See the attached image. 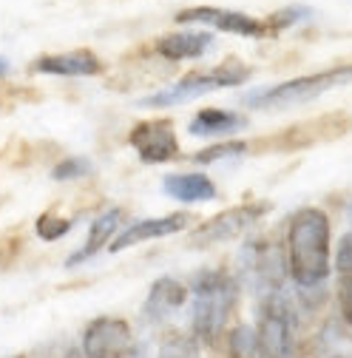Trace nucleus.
I'll return each mask as SVG.
<instances>
[{
    "instance_id": "obj_1",
    "label": "nucleus",
    "mask_w": 352,
    "mask_h": 358,
    "mask_svg": "<svg viewBox=\"0 0 352 358\" xmlns=\"http://www.w3.org/2000/svg\"><path fill=\"white\" fill-rule=\"evenodd\" d=\"M332 225L321 208H301L287 222V273L298 290H318L330 276Z\"/></svg>"
},
{
    "instance_id": "obj_2",
    "label": "nucleus",
    "mask_w": 352,
    "mask_h": 358,
    "mask_svg": "<svg viewBox=\"0 0 352 358\" xmlns=\"http://www.w3.org/2000/svg\"><path fill=\"white\" fill-rule=\"evenodd\" d=\"M191 290V336L205 347H216L239 307V282L228 271H202L196 273Z\"/></svg>"
},
{
    "instance_id": "obj_3",
    "label": "nucleus",
    "mask_w": 352,
    "mask_h": 358,
    "mask_svg": "<svg viewBox=\"0 0 352 358\" xmlns=\"http://www.w3.org/2000/svg\"><path fill=\"white\" fill-rule=\"evenodd\" d=\"M352 83V66H335L327 71H316V74H304L270 88H258V92L244 97L247 108H258V111H279V108H293L301 103H310L338 85Z\"/></svg>"
},
{
    "instance_id": "obj_4",
    "label": "nucleus",
    "mask_w": 352,
    "mask_h": 358,
    "mask_svg": "<svg viewBox=\"0 0 352 358\" xmlns=\"http://www.w3.org/2000/svg\"><path fill=\"white\" fill-rule=\"evenodd\" d=\"M250 74L253 71L244 63L228 60V63L216 66V69H207V71H191L179 83H173L170 88H162V92H156L151 97H142L137 106L140 108H170V106H179V103L205 97L210 92H219V88L242 85V83L250 80Z\"/></svg>"
},
{
    "instance_id": "obj_5",
    "label": "nucleus",
    "mask_w": 352,
    "mask_h": 358,
    "mask_svg": "<svg viewBox=\"0 0 352 358\" xmlns=\"http://www.w3.org/2000/svg\"><path fill=\"white\" fill-rule=\"evenodd\" d=\"M295 352V310L284 290L258 299L256 358H293Z\"/></svg>"
},
{
    "instance_id": "obj_6",
    "label": "nucleus",
    "mask_w": 352,
    "mask_h": 358,
    "mask_svg": "<svg viewBox=\"0 0 352 358\" xmlns=\"http://www.w3.org/2000/svg\"><path fill=\"white\" fill-rule=\"evenodd\" d=\"M270 210V202H247V205H236L228 208L222 213L210 216L207 222L191 234V248H213V245H222L230 239H239L242 234H247L256 222Z\"/></svg>"
},
{
    "instance_id": "obj_7",
    "label": "nucleus",
    "mask_w": 352,
    "mask_h": 358,
    "mask_svg": "<svg viewBox=\"0 0 352 358\" xmlns=\"http://www.w3.org/2000/svg\"><path fill=\"white\" fill-rule=\"evenodd\" d=\"M82 355L85 358H131L137 352L134 330L119 316H100L82 330Z\"/></svg>"
},
{
    "instance_id": "obj_8",
    "label": "nucleus",
    "mask_w": 352,
    "mask_h": 358,
    "mask_svg": "<svg viewBox=\"0 0 352 358\" xmlns=\"http://www.w3.org/2000/svg\"><path fill=\"white\" fill-rule=\"evenodd\" d=\"M349 128V120L341 117V114H330V117H321V120H313V122H301V125H293L281 134H276V137H267L261 140L253 148L258 151H295V148H307L313 143H321V140H332L338 137V134H344Z\"/></svg>"
},
{
    "instance_id": "obj_9",
    "label": "nucleus",
    "mask_w": 352,
    "mask_h": 358,
    "mask_svg": "<svg viewBox=\"0 0 352 358\" xmlns=\"http://www.w3.org/2000/svg\"><path fill=\"white\" fill-rule=\"evenodd\" d=\"M128 143L137 148L145 165H162L179 157V140L170 120H145L137 122L128 134Z\"/></svg>"
},
{
    "instance_id": "obj_10",
    "label": "nucleus",
    "mask_w": 352,
    "mask_h": 358,
    "mask_svg": "<svg viewBox=\"0 0 352 358\" xmlns=\"http://www.w3.org/2000/svg\"><path fill=\"white\" fill-rule=\"evenodd\" d=\"M176 23H202L228 34H239V37H270V29L264 20L250 17L244 12H233V9H216V6H196V9H182L176 15Z\"/></svg>"
},
{
    "instance_id": "obj_11",
    "label": "nucleus",
    "mask_w": 352,
    "mask_h": 358,
    "mask_svg": "<svg viewBox=\"0 0 352 358\" xmlns=\"http://www.w3.org/2000/svg\"><path fill=\"white\" fill-rule=\"evenodd\" d=\"M191 222V213H168V216H159V219H142V222H134L131 228L119 231L114 239H111V253H122L134 245H142V242H151V239H165V236H173L188 228Z\"/></svg>"
},
{
    "instance_id": "obj_12",
    "label": "nucleus",
    "mask_w": 352,
    "mask_h": 358,
    "mask_svg": "<svg viewBox=\"0 0 352 358\" xmlns=\"http://www.w3.org/2000/svg\"><path fill=\"white\" fill-rule=\"evenodd\" d=\"M103 60L91 49H74L63 55H43L31 63L34 74H52V77H94L103 74Z\"/></svg>"
},
{
    "instance_id": "obj_13",
    "label": "nucleus",
    "mask_w": 352,
    "mask_h": 358,
    "mask_svg": "<svg viewBox=\"0 0 352 358\" xmlns=\"http://www.w3.org/2000/svg\"><path fill=\"white\" fill-rule=\"evenodd\" d=\"M188 301V287L179 282V279H170V276H162L151 285L148 290V299H145V319L159 324L165 319H170L176 310Z\"/></svg>"
},
{
    "instance_id": "obj_14",
    "label": "nucleus",
    "mask_w": 352,
    "mask_h": 358,
    "mask_svg": "<svg viewBox=\"0 0 352 358\" xmlns=\"http://www.w3.org/2000/svg\"><path fill=\"white\" fill-rule=\"evenodd\" d=\"M122 216H125V213H122L119 208H111V210L100 213V216L91 222V231H88V239L82 242V248H80L77 253H71V256L66 259V264H68V267H77V264L88 262L91 256H97L105 245H111L114 234H117L119 225H122Z\"/></svg>"
},
{
    "instance_id": "obj_15",
    "label": "nucleus",
    "mask_w": 352,
    "mask_h": 358,
    "mask_svg": "<svg viewBox=\"0 0 352 358\" xmlns=\"http://www.w3.org/2000/svg\"><path fill=\"white\" fill-rule=\"evenodd\" d=\"M213 46V34L207 31H170L156 40V55L165 60H196Z\"/></svg>"
},
{
    "instance_id": "obj_16",
    "label": "nucleus",
    "mask_w": 352,
    "mask_h": 358,
    "mask_svg": "<svg viewBox=\"0 0 352 358\" xmlns=\"http://www.w3.org/2000/svg\"><path fill=\"white\" fill-rule=\"evenodd\" d=\"M162 188L170 199L185 202V205H196V202H210L216 199V185L213 179L205 173H168L162 179Z\"/></svg>"
},
{
    "instance_id": "obj_17",
    "label": "nucleus",
    "mask_w": 352,
    "mask_h": 358,
    "mask_svg": "<svg viewBox=\"0 0 352 358\" xmlns=\"http://www.w3.org/2000/svg\"><path fill=\"white\" fill-rule=\"evenodd\" d=\"M244 128H247V117H242L236 111H225V108H202L188 125L193 137H205V140L233 137V134H239Z\"/></svg>"
},
{
    "instance_id": "obj_18",
    "label": "nucleus",
    "mask_w": 352,
    "mask_h": 358,
    "mask_svg": "<svg viewBox=\"0 0 352 358\" xmlns=\"http://www.w3.org/2000/svg\"><path fill=\"white\" fill-rule=\"evenodd\" d=\"M335 304L341 322L352 327V234H344L335 248Z\"/></svg>"
},
{
    "instance_id": "obj_19",
    "label": "nucleus",
    "mask_w": 352,
    "mask_h": 358,
    "mask_svg": "<svg viewBox=\"0 0 352 358\" xmlns=\"http://www.w3.org/2000/svg\"><path fill=\"white\" fill-rule=\"evenodd\" d=\"M318 358H352V327L338 319H330L316 336Z\"/></svg>"
},
{
    "instance_id": "obj_20",
    "label": "nucleus",
    "mask_w": 352,
    "mask_h": 358,
    "mask_svg": "<svg viewBox=\"0 0 352 358\" xmlns=\"http://www.w3.org/2000/svg\"><path fill=\"white\" fill-rule=\"evenodd\" d=\"M202 344L182 333V330H168L159 341V355L156 358H202Z\"/></svg>"
},
{
    "instance_id": "obj_21",
    "label": "nucleus",
    "mask_w": 352,
    "mask_h": 358,
    "mask_svg": "<svg viewBox=\"0 0 352 358\" xmlns=\"http://www.w3.org/2000/svg\"><path fill=\"white\" fill-rule=\"evenodd\" d=\"M228 358H256V327L236 324L228 333Z\"/></svg>"
},
{
    "instance_id": "obj_22",
    "label": "nucleus",
    "mask_w": 352,
    "mask_h": 358,
    "mask_svg": "<svg viewBox=\"0 0 352 358\" xmlns=\"http://www.w3.org/2000/svg\"><path fill=\"white\" fill-rule=\"evenodd\" d=\"M250 151V143H239V140H228V143H216L205 151H196L193 154V162L199 165H210V162H219V159H233V157H242Z\"/></svg>"
},
{
    "instance_id": "obj_23",
    "label": "nucleus",
    "mask_w": 352,
    "mask_h": 358,
    "mask_svg": "<svg viewBox=\"0 0 352 358\" xmlns=\"http://www.w3.org/2000/svg\"><path fill=\"white\" fill-rule=\"evenodd\" d=\"M71 225L74 222L71 219H66V216H57V213H43L40 219H37V225H34V231H37V236L40 239H46V242H57V239H63L68 231H71Z\"/></svg>"
},
{
    "instance_id": "obj_24",
    "label": "nucleus",
    "mask_w": 352,
    "mask_h": 358,
    "mask_svg": "<svg viewBox=\"0 0 352 358\" xmlns=\"http://www.w3.org/2000/svg\"><path fill=\"white\" fill-rule=\"evenodd\" d=\"M94 171V165L88 162L85 157H68L63 162H57L52 168V179H57V182H68V179H82Z\"/></svg>"
},
{
    "instance_id": "obj_25",
    "label": "nucleus",
    "mask_w": 352,
    "mask_h": 358,
    "mask_svg": "<svg viewBox=\"0 0 352 358\" xmlns=\"http://www.w3.org/2000/svg\"><path fill=\"white\" fill-rule=\"evenodd\" d=\"M310 17V9L307 6H290V9H281V12H276V15H270L267 20V29H270V37L273 34H279L281 29H290L293 23H298V20H307Z\"/></svg>"
},
{
    "instance_id": "obj_26",
    "label": "nucleus",
    "mask_w": 352,
    "mask_h": 358,
    "mask_svg": "<svg viewBox=\"0 0 352 358\" xmlns=\"http://www.w3.org/2000/svg\"><path fill=\"white\" fill-rule=\"evenodd\" d=\"M6 71H9V63H6L3 57H0V77H6Z\"/></svg>"
},
{
    "instance_id": "obj_27",
    "label": "nucleus",
    "mask_w": 352,
    "mask_h": 358,
    "mask_svg": "<svg viewBox=\"0 0 352 358\" xmlns=\"http://www.w3.org/2000/svg\"><path fill=\"white\" fill-rule=\"evenodd\" d=\"M9 358H26V355H9Z\"/></svg>"
}]
</instances>
